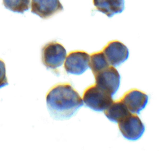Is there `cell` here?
Masks as SVG:
<instances>
[{"mask_svg": "<svg viewBox=\"0 0 159 151\" xmlns=\"http://www.w3.org/2000/svg\"><path fill=\"white\" fill-rule=\"evenodd\" d=\"M94 76L95 84L113 96L120 85V76L117 70L109 66Z\"/></svg>", "mask_w": 159, "mask_h": 151, "instance_id": "cell-5", "label": "cell"}, {"mask_svg": "<svg viewBox=\"0 0 159 151\" xmlns=\"http://www.w3.org/2000/svg\"><path fill=\"white\" fill-rule=\"evenodd\" d=\"M118 123L120 133L128 140H138L145 132L144 125L135 113L133 114L131 112Z\"/></svg>", "mask_w": 159, "mask_h": 151, "instance_id": "cell-4", "label": "cell"}, {"mask_svg": "<svg viewBox=\"0 0 159 151\" xmlns=\"http://www.w3.org/2000/svg\"><path fill=\"white\" fill-rule=\"evenodd\" d=\"M109 66L103 51L93 53L90 58L89 67L94 75Z\"/></svg>", "mask_w": 159, "mask_h": 151, "instance_id": "cell-12", "label": "cell"}, {"mask_svg": "<svg viewBox=\"0 0 159 151\" xmlns=\"http://www.w3.org/2000/svg\"><path fill=\"white\" fill-rule=\"evenodd\" d=\"M51 116L57 120L70 119L83 105L78 92L69 83H60L50 89L46 96Z\"/></svg>", "mask_w": 159, "mask_h": 151, "instance_id": "cell-1", "label": "cell"}, {"mask_svg": "<svg viewBox=\"0 0 159 151\" xmlns=\"http://www.w3.org/2000/svg\"><path fill=\"white\" fill-rule=\"evenodd\" d=\"M30 0H3L6 8L17 13H23L29 10Z\"/></svg>", "mask_w": 159, "mask_h": 151, "instance_id": "cell-13", "label": "cell"}, {"mask_svg": "<svg viewBox=\"0 0 159 151\" xmlns=\"http://www.w3.org/2000/svg\"><path fill=\"white\" fill-rule=\"evenodd\" d=\"M31 7L32 13L44 19L63 9L60 0H32Z\"/></svg>", "mask_w": 159, "mask_h": 151, "instance_id": "cell-8", "label": "cell"}, {"mask_svg": "<svg viewBox=\"0 0 159 151\" xmlns=\"http://www.w3.org/2000/svg\"><path fill=\"white\" fill-rule=\"evenodd\" d=\"M83 101L87 107L96 111L105 110L113 102L112 96L96 84L84 91Z\"/></svg>", "mask_w": 159, "mask_h": 151, "instance_id": "cell-2", "label": "cell"}, {"mask_svg": "<svg viewBox=\"0 0 159 151\" xmlns=\"http://www.w3.org/2000/svg\"><path fill=\"white\" fill-rule=\"evenodd\" d=\"M6 74V67L4 62L0 60V88L8 85Z\"/></svg>", "mask_w": 159, "mask_h": 151, "instance_id": "cell-14", "label": "cell"}, {"mask_svg": "<svg viewBox=\"0 0 159 151\" xmlns=\"http://www.w3.org/2000/svg\"><path fill=\"white\" fill-rule=\"evenodd\" d=\"M124 3V0H93L97 10L109 18L122 12L125 8Z\"/></svg>", "mask_w": 159, "mask_h": 151, "instance_id": "cell-10", "label": "cell"}, {"mask_svg": "<svg viewBox=\"0 0 159 151\" xmlns=\"http://www.w3.org/2000/svg\"><path fill=\"white\" fill-rule=\"evenodd\" d=\"M120 100L130 112L139 114L147 105L148 97L143 92L137 89H132L127 92Z\"/></svg>", "mask_w": 159, "mask_h": 151, "instance_id": "cell-9", "label": "cell"}, {"mask_svg": "<svg viewBox=\"0 0 159 151\" xmlns=\"http://www.w3.org/2000/svg\"><path fill=\"white\" fill-rule=\"evenodd\" d=\"M130 113L120 100L113 101L104 111L105 115L107 119L116 123H118Z\"/></svg>", "mask_w": 159, "mask_h": 151, "instance_id": "cell-11", "label": "cell"}, {"mask_svg": "<svg viewBox=\"0 0 159 151\" xmlns=\"http://www.w3.org/2000/svg\"><path fill=\"white\" fill-rule=\"evenodd\" d=\"M89 55L83 51L70 52L67 56L64 63V68L68 73L80 75L89 67Z\"/></svg>", "mask_w": 159, "mask_h": 151, "instance_id": "cell-6", "label": "cell"}, {"mask_svg": "<svg viewBox=\"0 0 159 151\" xmlns=\"http://www.w3.org/2000/svg\"><path fill=\"white\" fill-rule=\"evenodd\" d=\"M103 52L107 61L112 66H119L128 59L129 50L126 45L118 41L109 42L104 48Z\"/></svg>", "mask_w": 159, "mask_h": 151, "instance_id": "cell-7", "label": "cell"}, {"mask_svg": "<svg viewBox=\"0 0 159 151\" xmlns=\"http://www.w3.org/2000/svg\"><path fill=\"white\" fill-rule=\"evenodd\" d=\"M66 56L67 51L65 48L58 42L48 43L42 49V62L48 69L55 70L61 66Z\"/></svg>", "mask_w": 159, "mask_h": 151, "instance_id": "cell-3", "label": "cell"}]
</instances>
